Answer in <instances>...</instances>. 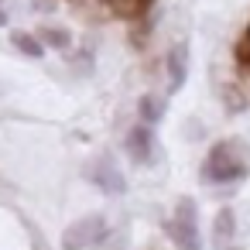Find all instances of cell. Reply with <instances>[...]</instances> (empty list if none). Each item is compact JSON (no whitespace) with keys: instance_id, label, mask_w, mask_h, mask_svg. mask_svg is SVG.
Listing matches in <instances>:
<instances>
[{"instance_id":"6da1fadb","label":"cell","mask_w":250,"mask_h":250,"mask_svg":"<svg viewBox=\"0 0 250 250\" xmlns=\"http://www.w3.org/2000/svg\"><path fill=\"white\" fill-rule=\"evenodd\" d=\"M250 175V147L240 137H226L216 141L212 151L202 161V178L212 185H226V182H240Z\"/></svg>"},{"instance_id":"7a4b0ae2","label":"cell","mask_w":250,"mask_h":250,"mask_svg":"<svg viewBox=\"0 0 250 250\" xmlns=\"http://www.w3.org/2000/svg\"><path fill=\"white\" fill-rule=\"evenodd\" d=\"M168 233H171V243L178 250H202V236H199V202L192 195H182L171 209V219H168Z\"/></svg>"},{"instance_id":"3957f363","label":"cell","mask_w":250,"mask_h":250,"mask_svg":"<svg viewBox=\"0 0 250 250\" xmlns=\"http://www.w3.org/2000/svg\"><path fill=\"white\" fill-rule=\"evenodd\" d=\"M106 233H110L106 216L103 212H86L62 229V250H93L106 240Z\"/></svg>"},{"instance_id":"277c9868","label":"cell","mask_w":250,"mask_h":250,"mask_svg":"<svg viewBox=\"0 0 250 250\" xmlns=\"http://www.w3.org/2000/svg\"><path fill=\"white\" fill-rule=\"evenodd\" d=\"M83 175H86L103 195H124V192H127V178H124V171L117 168V161H113L106 151L93 154V158L86 161Z\"/></svg>"},{"instance_id":"5b68a950","label":"cell","mask_w":250,"mask_h":250,"mask_svg":"<svg viewBox=\"0 0 250 250\" xmlns=\"http://www.w3.org/2000/svg\"><path fill=\"white\" fill-rule=\"evenodd\" d=\"M127 154H130V161H134V165H141V168L154 165V161H158V141H154V127L137 124V127L127 134Z\"/></svg>"},{"instance_id":"8992f818","label":"cell","mask_w":250,"mask_h":250,"mask_svg":"<svg viewBox=\"0 0 250 250\" xmlns=\"http://www.w3.org/2000/svg\"><path fill=\"white\" fill-rule=\"evenodd\" d=\"M188 79V42H175L165 55V83L168 93H178Z\"/></svg>"},{"instance_id":"52a82bcc","label":"cell","mask_w":250,"mask_h":250,"mask_svg":"<svg viewBox=\"0 0 250 250\" xmlns=\"http://www.w3.org/2000/svg\"><path fill=\"white\" fill-rule=\"evenodd\" d=\"M212 240H216L219 250L233 247V240H236V212H233L229 206H223V209L216 212V219H212Z\"/></svg>"},{"instance_id":"ba28073f","label":"cell","mask_w":250,"mask_h":250,"mask_svg":"<svg viewBox=\"0 0 250 250\" xmlns=\"http://www.w3.org/2000/svg\"><path fill=\"white\" fill-rule=\"evenodd\" d=\"M100 4H103L106 11H113V14H120V18H127V21H137V18L151 7V0H100Z\"/></svg>"},{"instance_id":"9c48e42d","label":"cell","mask_w":250,"mask_h":250,"mask_svg":"<svg viewBox=\"0 0 250 250\" xmlns=\"http://www.w3.org/2000/svg\"><path fill=\"white\" fill-rule=\"evenodd\" d=\"M137 117H141V124L154 127V124L165 117V100H161V96H154V93L141 96V100H137Z\"/></svg>"},{"instance_id":"30bf717a","label":"cell","mask_w":250,"mask_h":250,"mask_svg":"<svg viewBox=\"0 0 250 250\" xmlns=\"http://www.w3.org/2000/svg\"><path fill=\"white\" fill-rule=\"evenodd\" d=\"M11 42H14V48H18L21 55H28V59H42V55H45V45H42L38 35H31V31H14Z\"/></svg>"},{"instance_id":"8fae6325","label":"cell","mask_w":250,"mask_h":250,"mask_svg":"<svg viewBox=\"0 0 250 250\" xmlns=\"http://www.w3.org/2000/svg\"><path fill=\"white\" fill-rule=\"evenodd\" d=\"M38 42H42L45 48H69V45H72V35H69L65 28H42V31H38Z\"/></svg>"},{"instance_id":"7c38bea8","label":"cell","mask_w":250,"mask_h":250,"mask_svg":"<svg viewBox=\"0 0 250 250\" xmlns=\"http://www.w3.org/2000/svg\"><path fill=\"white\" fill-rule=\"evenodd\" d=\"M236 62H240L243 69H250V28H247V35H243V42L236 45Z\"/></svg>"},{"instance_id":"4fadbf2b","label":"cell","mask_w":250,"mask_h":250,"mask_svg":"<svg viewBox=\"0 0 250 250\" xmlns=\"http://www.w3.org/2000/svg\"><path fill=\"white\" fill-rule=\"evenodd\" d=\"M31 250H52L48 240H45V233H42L38 226H31Z\"/></svg>"},{"instance_id":"5bb4252c","label":"cell","mask_w":250,"mask_h":250,"mask_svg":"<svg viewBox=\"0 0 250 250\" xmlns=\"http://www.w3.org/2000/svg\"><path fill=\"white\" fill-rule=\"evenodd\" d=\"M0 24H7V11H4V0H0Z\"/></svg>"}]
</instances>
